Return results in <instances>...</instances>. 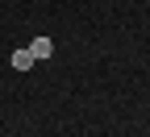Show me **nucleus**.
Returning <instances> with one entry per match:
<instances>
[{
    "instance_id": "nucleus-1",
    "label": "nucleus",
    "mask_w": 150,
    "mask_h": 137,
    "mask_svg": "<svg viewBox=\"0 0 150 137\" xmlns=\"http://www.w3.org/2000/svg\"><path fill=\"white\" fill-rule=\"evenodd\" d=\"M29 54L33 58H50L54 54V42H50V37H33V42H29Z\"/></svg>"
},
{
    "instance_id": "nucleus-2",
    "label": "nucleus",
    "mask_w": 150,
    "mask_h": 137,
    "mask_svg": "<svg viewBox=\"0 0 150 137\" xmlns=\"http://www.w3.org/2000/svg\"><path fill=\"white\" fill-rule=\"evenodd\" d=\"M33 63H38V58H33L29 50H13V71H29Z\"/></svg>"
}]
</instances>
